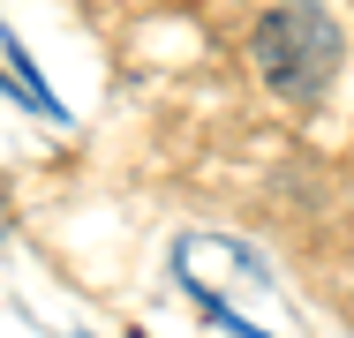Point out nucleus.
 <instances>
[{
    "label": "nucleus",
    "mask_w": 354,
    "mask_h": 338,
    "mask_svg": "<svg viewBox=\"0 0 354 338\" xmlns=\"http://www.w3.org/2000/svg\"><path fill=\"white\" fill-rule=\"evenodd\" d=\"M249 61H257V75H264L279 98L309 106V98H324V83L347 61V30L332 23L324 0H279V8L249 30Z\"/></svg>",
    "instance_id": "1"
}]
</instances>
